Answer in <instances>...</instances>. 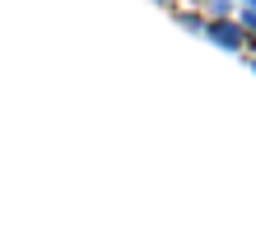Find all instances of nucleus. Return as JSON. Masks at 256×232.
Masks as SVG:
<instances>
[{"label":"nucleus","mask_w":256,"mask_h":232,"mask_svg":"<svg viewBox=\"0 0 256 232\" xmlns=\"http://www.w3.org/2000/svg\"><path fill=\"white\" fill-rule=\"evenodd\" d=\"M238 5V19H242V28L247 33H256V0H233Z\"/></svg>","instance_id":"nucleus-2"},{"label":"nucleus","mask_w":256,"mask_h":232,"mask_svg":"<svg viewBox=\"0 0 256 232\" xmlns=\"http://www.w3.org/2000/svg\"><path fill=\"white\" fill-rule=\"evenodd\" d=\"M163 5H172V0H163Z\"/></svg>","instance_id":"nucleus-3"},{"label":"nucleus","mask_w":256,"mask_h":232,"mask_svg":"<svg viewBox=\"0 0 256 232\" xmlns=\"http://www.w3.org/2000/svg\"><path fill=\"white\" fill-rule=\"evenodd\" d=\"M205 33L214 37L219 46H228V51H238V46L247 42V28H242V23H228V19H224V14H219L214 23H205Z\"/></svg>","instance_id":"nucleus-1"}]
</instances>
